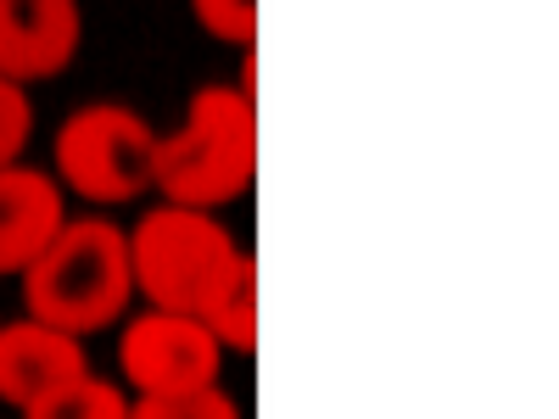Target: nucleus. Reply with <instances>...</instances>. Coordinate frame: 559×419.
Listing matches in <instances>:
<instances>
[{
  "instance_id": "f257e3e1",
  "label": "nucleus",
  "mask_w": 559,
  "mask_h": 419,
  "mask_svg": "<svg viewBox=\"0 0 559 419\" xmlns=\"http://www.w3.org/2000/svg\"><path fill=\"white\" fill-rule=\"evenodd\" d=\"M134 297L129 236L107 218H68L57 241L23 268L28 319L68 336H96L123 319Z\"/></svg>"
},
{
  "instance_id": "f03ea898",
  "label": "nucleus",
  "mask_w": 559,
  "mask_h": 419,
  "mask_svg": "<svg viewBox=\"0 0 559 419\" xmlns=\"http://www.w3.org/2000/svg\"><path fill=\"white\" fill-rule=\"evenodd\" d=\"M258 173V112L247 89L202 84L185 112V129L157 140L152 152V184L174 207L213 213L224 202L247 196Z\"/></svg>"
},
{
  "instance_id": "7ed1b4c3",
  "label": "nucleus",
  "mask_w": 559,
  "mask_h": 419,
  "mask_svg": "<svg viewBox=\"0 0 559 419\" xmlns=\"http://www.w3.org/2000/svg\"><path fill=\"white\" fill-rule=\"evenodd\" d=\"M236 258L241 247L229 241V229L213 213L174 207V202L146 213L129 236L134 291H146V302L163 313H197Z\"/></svg>"
},
{
  "instance_id": "20e7f679",
  "label": "nucleus",
  "mask_w": 559,
  "mask_h": 419,
  "mask_svg": "<svg viewBox=\"0 0 559 419\" xmlns=\"http://www.w3.org/2000/svg\"><path fill=\"white\" fill-rule=\"evenodd\" d=\"M152 152H157L152 123L112 101L79 107L57 129L62 184L84 202H134L152 184Z\"/></svg>"
},
{
  "instance_id": "39448f33",
  "label": "nucleus",
  "mask_w": 559,
  "mask_h": 419,
  "mask_svg": "<svg viewBox=\"0 0 559 419\" xmlns=\"http://www.w3.org/2000/svg\"><path fill=\"white\" fill-rule=\"evenodd\" d=\"M123 375L140 397H179L218 386V342L197 313H140L123 331Z\"/></svg>"
},
{
  "instance_id": "423d86ee",
  "label": "nucleus",
  "mask_w": 559,
  "mask_h": 419,
  "mask_svg": "<svg viewBox=\"0 0 559 419\" xmlns=\"http://www.w3.org/2000/svg\"><path fill=\"white\" fill-rule=\"evenodd\" d=\"M79 0H0V79L39 84L79 57Z\"/></svg>"
},
{
  "instance_id": "0eeeda50",
  "label": "nucleus",
  "mask_w": 559,
  "mask_h": 419,
  "mask_svg": "<svg viewBox=\"0 0 559 419\" xmlns=\"http://www.w3.org/2000/svg\"><path fill=\"white\" fill-rule=\"evenodd\" d=\"M79 375H90V358H84L79 336L51 331L39 319L0 324V403L28 408Z\"/></svg>"
},
{
  "instance_id": "6e6552de",
  "label": "nucleus",
  "mask_w": 559,
  "mask_h": 419,
  "mask_svg": "<svg viewBox=\"0 0 559 419\" xmlns=\"http://www.w3.org/2000/svg\"><path fill=\"white\" fill-rule=\"evenodd\" d=\"M68 224L62 184L39 168H0V274H23Z\"/></svg>"
},
{
  "instance_id": "1a4fd4ad",
  "label": "nucleus",
  "mask_w": 559,
  "mask_h": 419,
  "mask_svg": "<svg viewBox=\"0 0 559 419\" xmlns=\"http://www.w3.org/2000/svg\"><path fill=\"white\" fill-rule=\"evenodd\" d=\"M197 319L213 331L218 347L229 352H258V263L241 252L229 263V274L202 297Z\"/></svg>"
},
{
  "instance_id": "9d476101",
  "label": "nucleus",
  "mask_w": 559,
  "mask_h": 419,
  "mask_svg": "<svg viewBox=\"0 0 559 419\" xmlns=\"http://www.w3.org/2000/svg\"><path fill=\"white\" fill-rule=\"evenodd\" d=\"M23 419H129V403L112 381L79 375L68 386H57L51 397H39L23 408Z\"/></svg>"
},
{
  "instance_id": "9b49d317",
  "label": "nucleus",
  "mask_w": 559,
  "mask_h": 419,
  "mask_svg": "<svg viewBox=\"0 0 559 419\" xmlns=\"http://www.w3.org/2000/svg\"><path fill=\"white\" fill-rule=\"evenodd\" d=\"M129 419H241V408L218 386H202V392H179V397H140L129 403Z\"/></svg>"
},
{
  "instance_id": "f8f14e48",
  "label": "nucleus",
  "mask_w": 559,
  "mask_h": 419,
  "mask_svg": "<svg viewBox=\"0 0 559 419\" xmlns=\"http://www.w3.org/2000/svg\"><path fill=\"white\" fill-rule=\"evenodd\" d=\"M191 12L207 34L229 45H252L258 39V0H191Z\"/></svg>"
},
{
  "instance_id": "ddd939ff",
  "label": "nucleus",
  "mask_w": 559,
  "mask_h": 419,
  "mask_svg": "<svg viewBox=\"0 0 559 419\" xmlns=\"http://www.w3.org/2000/svg\"><path fill=\"white\" fill-rule=\"evenodd\" d=\"M28 129H34V107H28V89L0 79V168H12L17 152L28 146Z\"/></svg>"
}]
</instances>
